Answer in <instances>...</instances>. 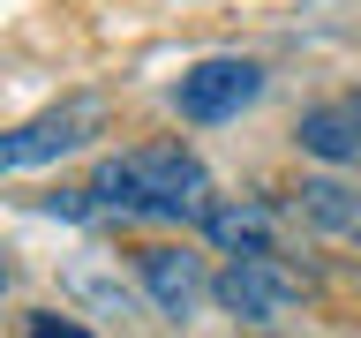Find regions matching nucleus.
Returning a JSON list of instances; mask_svg holds the SVG:
<instances>
[{"instance_id": "1", "label": "nucleus", "mask_w": 361, "mask_h": 338, "mask_svg": "<svg viewBox=\"0 0 361 338\" xmlns=\"http://www.w3.org/2000/svg\"><path fill=\"white\" fill-rule=\"evenodd\" d=\"M90 196L106 211H128V218H211V173L180 143H143L128 158H106Z\"/></svg>"}, {"instance_id": "2", "label": "nucleus", "mask_w": 361, "mask_h": 338, "mask_svg": "<svg viewBox=\"0 0 361 338\" xmlns=\"http://www.w3.org/2000/svg\"><path fill=\"white\" fill-rule=\"evenodd\" d=\"M211 301L241 323H279V315L301 301V270H286L279 256H233V263L211 278Z\"/></svg>"}, {"instance_id": "3", "label": "nucleus", "mask_w": 361, "mask_h": 338, "mask_svg": "<svg viewBox=\"0 0 361 338\" xmlns=\"http://www.w3.org/2000/svg\"><path fill=\"white\" fill-rule=\"evenodd\" d=\"M256 98H264V68L256 61H203V68H188L173 83V106L188 120H233Z\"/></svg>"}, {"instance_id": "4", "label": "nucleus", "mask_w": 361, "mask_h": 338, "mask_svg": "<svg viewBox=\"0 0 361 338\" xmlns=\"http://www.w3.org/2000/svg\"><path fill=\"white\" fill-rule=\"evenodd\" d=\"M83 135H98V106L75 98V106H53L38 120H23V128L0 135V173H16V165H45V158H68Z\"/></svg>"}, {"instance_id": "5", "label": "nucleus", "mask_w": 361, "mask_h": 338, "mask_svg": "<svg viewBox=\"0 0 361 338\" xmlns=\"http://www.w3.org/2000/svg\"><path fill=\"white\" fill-rule=\"evenodd\" d=\"M143 286L166 315H196V301L211 293V278L196 270V256H180V248H143Z\"/></svg>"}, {"instance_id": "6", "label": "nucleus", "mask_w": 361, "mask_h": 338, "mask_svg": "<svg viewBox=\"0 0 361 338\" xmlns=\"http://www.w3.org/2000/svg\"><path fill=\"white\" fill-rule=\"evenodd\" d=\"M203 233L226 248V256H271V211L264 203H248V196H233V203H211V218H203Z\"/></svg>"}, {"instance_id": "7", "label": "nucleus", "mask_w": 361, "mask_h": 338, "mask_svg": "<svg viewBox=\"0 0 361 338\" xmlns=\"http://www.w3.org/2000/svg\"><path fill=\"white\" fill-rule=\"evenodd\" d=\"M301 218L338 233V241H361V196L346 180H301Z\"/></svg>"}, {"instance_id": "8", "label": "nucleus", "mask_w": 361, "mask_h": 338, "mask_svg": "<svg viewBox=\"0 0 361 338\" xmlns=\"http://www.w3.org/2000/svg\"><path fill=\"white\" fill-rule=\"evenodd\" d=\"M301 151H309V158H361L354 106H316V113H301Z\"/></svg>"}, {"instance_id": "9", "label": "nucleus", "mask_w": 361, "mask_h": 338, "mask_svg": "<svg viewBox=\"0 0 361 338\" xmlns=\"http://www.w3.org/2000/svg\"><path fill=\"white\" fill-rule=\"evenodd\" d=\"M30 338H90V331H75V323H30Z\"/></svg>"}, {"instance_id": "10", "label": "nucleus", "mask_w": 361, "mask_h": 338, "mask_svg": "<svg viewBox=\"0 0 361 338\" xmlns=\"http://www.w3.org/2000/svg\"><path fill=\"white\" fill-rule=\"evenodd\" d=\"M346 106H354V120H361V98H346Z\"/></svg>"}, {"instance_id": "11", "label": "nucleus", "mask_w": 361, "mask_h": 338, "mask_svg": "<svg viewBox=\"0 0 361 338\" xmlns=\"http://www.w3.org/2000/svg\"><path fill=\"white\" fill-rule=\"evenodd\" d=\"M0 286H8V270H0Z\"/></svg>"}]
</instances>
